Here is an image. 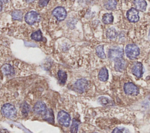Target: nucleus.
I'll return each instance as SVG.
<instances>
[{
  "mask_svg": "<svg viewBox=\"0 0 150 133\" xmlns=\"http://www.w3.org/2000/svg\"><path fill=\"white\" fill-rule=\"evenodd\" d=\"M88 85V81L85 79L77 80L74 83L75 89L79 93H82L86 90Z\"/></svg>",
  "mask_w": 150,
  "mask_h": 133,
  "instance_id": "obj_8",
  "label": "nucleus"
},
{
  "mask_svg": "<svg viewBox=\"0 0 150 133\" xmlns=\"http://www.w3.org/2000/svg\"><path fill=\"white\" fill-rule=\"evenodd\" d=\"M126 55L129 59H135L139 55V48L134 44H128L125 49Z\"/></svg>",
  "mask_w": 150,
  "mask_h": 133,
  "instance_id": "obj_1",
  "label": "nucleus"
},
{
  "mask_svg": "<svg viewBox=\"0 0 150 133\" xmlns=\"http://www.w3.org/2000/svg\"><path fill=\"white\" fill-rule=\"evenodd\" d=\"M1 69L2 72L6 75H12L14 74V72H15L13 67L10 64H4L2 66Z\"/></svg>",
  "mask_w": 150,
  "mask_h": 133,
  "instance_id": "obj_15",
  "label": "nucleus"
},
{
  "mask_svg": "<svg viewBox=\"0 0 150 133\" xmlns=\"http://www.w3.org/2000/svg\"><path fill=\"white\" fill-rule=\"evenodd\" d=\"M124 55V51L120 47H114L111 48L108 51V57L112 60L115 61L117 59L121 58Z\"/></svg>",
  "mask_w": 150,
  "mask_h": 133,
  "instance_id": "obj_4",
  "label": "nucleus"
},
{
  "mask_svg": "<svg viewBox=\"0 0 150 133\" xmlns=\"http://www.w3.org/2000/svg\"><path fill=\"white\" fill-rule=\"evenodd\" d=\"M11 15L13 19L18 20H21L23 17L22 12L21 10H14L12 12Z\"/></svg>",
  "mask_w": 150,
  "mask_h": 133,
  "instance_id": "obj_23",
  "label": "nucleus"
},
{
  "mask_svg": "<svg viewBox=\"0 0 150 133\" xmlns=\"http://www.w3.org/2000/svg\"><path fill=\"white\" fill-rule=\"evenodd\" d=\"M78 126H79V122L74 118L73 120L72 124L70 128V131L71 133H77V130H78Z\"/></svg>",
  "mask_w": 150,
  "mask_h": 133,
  "instance_id": "obj_24",
  "label": "nucleus"
},
{
  "mask_svg": "<svg viewBox=\"0 0 150 133\" xmlns=\"http://www.w3.org/2000/svg\"><path fill=\"white\" fill-rule=\"evenodd\" d=\"M31 38L32 39L35 40V41H41L42 40V34L41 33V31L40 30L36 31L33 32L31 34Z\"/></svg>",
  "mask_w": 150,
  "mask_h": 133,
  "instance_id": "obj_22",
  "label": "nucleus"
},
{
  "mask_svg": "<svg viewBox=\"0 0 150 133\" xmlns=\"http://www.w3.org/2000/svg\"><path fill=\"white\" fill-rule=\"evenodd\" d=\"M33 110L36 114L43 115L47 109L44 103H43L42 102H38L35 104Z\"/></svg>",
  "mask_w": 150,
  "mask_h": 133,
  "instance_id": "obj_11",
  "label": "nucleus"
},
{
  "mask_svg": "<svg viewBox=\"0 0 150 133\" xmlns=\"http://www.w3.org/2000/svg\"><path fill=\"white\" fill-rule=\"evenodd\" d=\"M43 118L50 123H54V115L53 111L51 109H47L43 114Z\"/></svg>",
  "mask_w": 150,
  "mask_h": 133,
  "instance_id": "obj_17",
  "label": "nucleus"
},
{
  "mask_svg": "<svg viewBox=\"0 0 150 133\" xmlns=\"http://www.w3.org/2000/svg\"><path fill=\"white\" fill-rule=\"evenodd\" d=\"M57 75H58V78H59L60 82L62 84L65 83L66 79H67L66 73L62 70H59L57 72Z\"/></svg>",
  "mask_w": 150,
  "mask_h": 133,
  "instance_id": "obj_21",
  "label": "nucleus"
},
{
  "mask_svg": "<svg viewBox=\"0 0 150 133\" xmlns=\"http://www.w3.org/2000/svg\"><path fill=\"white\" fill-rule=\"evenodd\" d=\"M112 133H129V131L125 128H116Z\"/></svg>",
  "mask_w": 150,
  "mask_h": 133,
  "instance_id": "obj_26",
  "label": "nucleus"
},
{
  "mask_svg": "<svg viewBox=\"0 0 150 133\" xmlns=\"http://www.w3.org/2000/svg\"><path fill=\"white\" fill-rule=\"evenodd\" d=\"M29 111V106L26 103H24L22 106V113L24 116H26Z\"/></svg>",
  "mask_w": 150,
  "mask_h": 133,
  "instance_id": "obj_25",
  "label": "nucleus"
},
{
  "mask_svg": "<svg viewBox=\"0 0 150 133\" xmlns=\"http://www.w3.org/2000/svg\"><path fill=\"white\" fill-rule=\"evenodd\" d=\"M52 14L59 21L64 20L67 16V12L65 9L61 6L54 9L52 11Z\"/></svg>",
  "mask_w": 150,
  "mask_h": 133,
  "instance_id": "obj_7",
  "label": "nucleus"
},
{
  "mask_svg": "<svg viewBox=\"0 0 150 133\" xmlns=\"http://www.w3.org/2000/svg\"><path fill=\"white\" fill-rule=\"evenodd\" d=\"M127 18L131 22H138L139 19L138 10L136 8H131L127 12Z\"/></svg>",
  "mask_w": 150,
  "mask_h": 133,
  "instance_id": "obj_9",
  "label": "nucleus"
},
{
  "mask_svg": "<svg viewBox=\"0 0 150 133\" xmlns=\"http://www.w3.org/2000/svg\"><path fill=\"white\" fill-rule=\"evenodd\" d=\"M114 20V18L113 16L111 13H105L103 16V19L102 20L103 22V23H104L105 24H110L112 23Z\"/></svg>",
  "mask_w": 150,
  "mask_h": 133,
  "instance_id": "obj_19",
  "label": "nucleus"
},
{
  "mask_svg": "<svg viewBox=\"0 0 150 133\" xmlns=\"http://www.w3.org/2000/svg\"><path fill=\"white\" fill-rule=\"evenodd\" d=\"M106 36L110 39H114L117 36V32L114 27H110L106 32Z\"/></svg>",
  "mask_w": 150,
  "mask_h": 133,
  "instance_id": "obj_18",
  "label": "nucleus"
},
{
  "mask_svg": "<svg viewBox=\"0 0 150 133\" xmlns=\"http://www.w3.org/2000/svg\"><path fill=\"white\" fill-rule=\"evenodd\" d=\"M134 4L138 10L144 12L146 10L147 4L145 0H134Z\"/></svg>",
  "mask_w": 150,
  "mask_h": 133,
  "instance_id": "obj_12",
  "label": "nucleus"
},
{
  "mask_svg": "<svg viewBox=\"0 0 150 133\" xmlns=\"http://www.w3.org/2000/svg\"><path fill=\"white\" fill-rule=\"evenodd\" d=\"M1 133H8V132L6 130H2Z\"/></svg>",
  "mask_w": 150,
  "mask_h": 133,
  "instance_id": "obj_29",
  "label": "nucleus"
},
{
  "mask_svg": "<svg viewBox=\"0 0 150 133\" xmlns=\"http://www.w3.org/2000/svg\"><path fill=\"white\" fill-rule=\"evenodd\" d=\"M1 111L3 114L8 118H13L16 114V110L14 106L8 103L2 106Z\"/></svg>",
  "mask_w": 150,
  "mask_h": 133,
  "instance_id": "obj_2",
  "label": "nucleus"
},
{
  "mask_svg": "<svg viewBox=\"0 0 150 133\" xmlns=\"http://www.w3.org/2000/svg\"><path fill=\"white\" fill-rule=\"evenodd\" d=\"M117 2L116 0H104L103 2L104 7L107 10H113L116 8Z\"/></svg>",
  "mask_w": 150,
  "mask_h": 133,
  "instance_id": "obj_14",
  "label": "nucleus"
},
{
  "mask_svg": "<svg viewBox=\"0 0 150 133\" xmlns=\"http://www.w3.org/2000/svg\"><path fill=\"white\" fill-rule=\"evenodd\" d=\"M49 1L50 0H39V5L40 7L45 6H46L48 4Z\"/></svg>",
  "mask_w": 150,
  "mask_h": 133,
  "instance_id": "obj_27",
  "label": "nucleus"
},
{
  "mask_svg": "<svg viewBox=\"0 0 150 133\" xmlns=\"http://www.w3.org/2000/svg\"><path fill=\"white\" fill-rule=\"evenodd\" d=\"M124 90L127 94L131 96H135L139 93L138 87L131 82L126 83L124 86Z\"/></svg>",
  "mask_w": 150,
  "mask_h": 133,
  "instance_id": "obj_5",
  "label": "nucleus"
},
{
  "mask_svg": "<svg viewBox=\"0 0 150 133\" xmlns=\"http://www.w3.org/2000/svg\"><path fill=\"white\" fill-rule=\"evenodd\" d=\"M148 39L150 40V30H149V34H148Z\"/></svg>",
  "mask_w": 150,
  "mask_h": 133,
  "instance_id": "obj_30",
  "label": "nucleus"
},
{
  "mask_svg": "<svg viewBox=\"0 0 150 133\" xmlns=\"http://www.w3.org/2000/svg\"><path fill=\"white\" fill-rule=\"evenodd\" d=\"M26 1L27 2H32V1H34L35 0H26Z\"/></svg>",
  "mask_w": 150,
  "mask_h": 133,
  "instance_id": "obj_31",
  "label": "nucleus"
},
{
  "mask_svg": "<svg viewBox=\"0 0 150 133\" xmlns=\"http://www.w3.org/2000/svg\"><path fill=\"white\" fill-rule=\"evenodd\" d=\"M39 19L40 16L39 13L35 11H30L26 13L25 16V20L29 24H33L39 21Z\"/></svg>",
  "mask_w": 150,
  "mask_h": 133,
  "instance_id": "obj_6",
  "label": "nucleus"
},
{
  "mask_svg": "<svg viewBox=\"0 0 150 133\" xmlns=\"http://www.w3.org/2000/svg\"><path fill=\"white\" fill-rule=\"evenodd\" d=\"M125 67V61L122 58L117 59L115 61L114 68L115 69L119 72H122L124 70Z\"/></svg>",
  "mask_w": 150,
  "mask_h": 133,
  "instance_id": "obj_13",
  "label": "nucleus"
},
{
  "mask_svg": "<svg viewBox=\"0 0 150 133\" xmlns=\"http://www.w3.org/2000/svg\"><path fill=\"white\" fill-rule=\"evenodd\" d=\"M108 78V70L105 67H103L101 69L98 73V79L101 81H106Z\"/></svg>",
  "mask_w": 150,
  "mask_h": 133,
  "instance_id": "obj_16",
  "label": "nucleus"
},
{
  "mask_svg": "<svg viewBox=\"0 0 150 133\" xmlns=\"http://www.w3.org/2000/svg\"><path fill=\"white\" fill-rule=\"evenodd\" d=\"M132 73L137 78H141L143 74V66L142 63L137 62L135 63L132 68Z\"/></svg>",
  "mask_w": 150,
  "mask_h": 133,
  "instance_id": "obj_10",
  "label": "nucleus"
},
{
  "mask_svg": "<svg viewBox=\"0 0 150 133\" xmlns=\"http://www.w3.org/2000/svg\"><path fill=\"white\" fill-rule=\"evenodd\" d=\"M57 120L61 125L64 127H68L70 122V116L67 112L61 110L58 113Z\"/></svg>",
  "mask_w": 150,
  "mask_h": 133,
  "instance_id": "obj_3",
  "label": "nucleus"
},
{
  "mask_svg": "<svg viewBox=\"0 0 150 133\" xmlns=\"http://www.w3.org/2000/svg\"><path fill=\"white\" fill-rule=\"evenodd\" d=\"M100 100V102L101 104H107L108 103H109V100L108 99H107V98L105 97H101L99 99Z\"/></svg>",
  "mask_w": 150,
  "mask_h": 133,
  "instance_id": "obj_28",
  "label": "nucleus"
},
{
  "mask_svg": "<svg viewBox=\"0 0 150 133\" xmlns=\"http://www.w3.org/2000/svg\"><path fill=\"white\" fill-rule=\"evenodd\" d=\"M97 55L98 57H100L101 59H105V54L104 52V47L102 45L98 46L96 48Z\"/></svg>",
  "mask_w": 150,
  "mask_h": 133,
  "instance_id": "obj_20",
  "label": "nucleus"
}]
</instances>
